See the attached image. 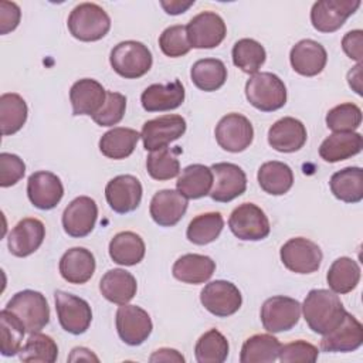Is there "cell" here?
Here are the masks:
<instances>
[{"mask_svg":"<svg viewBox=\"0 0 363 363\" xmlns=\"http://www.w3.org/2000/svg\"><path fill=\"white\" fill-rule=\"evenodd\" d=\"M308 326L319 335H326L343 319L346 309L339 296L329 289H312L302 305Z\"/></svg>","mask_w":363,"mask_h":363,"instance_id":"6da1fadb","label":"cell"},{"mask_svg":"<svg viewBox=\"0 0 363 363\" xmlns=\"http://www.w3.org/2000/svg\"><path fill=\"white\" fill-rule=\"evenodd\" d=\"M68 30L79 41H98L111 28L108 13L95 3H81L72 9L67 21Z\"/></svg>","mask_w":363,"mask_h":363,"instance_id":"7a4b0ae2","label":"cell"},{"mask_svg":"<svg viewBox=\"0 0 363 363\" xmlns=\"http://www.w3.org/2000/svg\"><path fill=\"white\" fill-rule=\"evenodd\" d=\"M245 96L254 108L272 112L286 104V86L272 72H257L245 84Z\"/></svg>","mask_w":363,"mask_h":363,"instance_id":"3957f363","label":"cell"},{"mask_svg":"<svg viewBox=\"0 0 363 363\" xmlns=\"http://www.w3.org/2000/svg\"><path fill=\"white\" fill-rule=\"evenodd\" d=\"M113 71L128 79L143 77L152 68V52L140 41H122L116 44L109 55Z\"/></svg>","mask_w":363,"mask_h":363,"instance_id":"277c9868","label":"cell"},{"mask_svg":"<svg viewBox=\"0 0 363 363\" xmlns=\"http://www.w3.org/2000/svg\"><path fill=\"white\" fill-rule=\"evenodd\" d=\"M6 309L13 312L24 325L26 332H40L50 322V308L45 296L33 289H24L11 296Z\"/></svg>","mask_w":363,"mask_h":363,"instance_id":"5b68a950","label":"cell"},{"mask_svg":"<svg viewBox=\"0 0 363 363\" xmlns=\"http://www.w3.org/2000/svg\"><path fill=\"white\" fill-rule=\"evenodd\" d=\"M231 233L242 241H259L268 237L269 220L254 203H242L235 207L228 218Z\"/></svg>","mask_w":363,"mask_h":363,"instance_id":"8992f818","label":"cell"},{"mask_svg":"<svg viewBox=\"0 0 363 363\" xmlns=\"http://www.w3.org/2000/svg\"><path fill=\"white\" fill-rule=\"evenodd\" d=\"M54 299L61 328L71 335H81L86 332L92 320L89 303L85 299L64 291H55Z\"/></svg>","mask_w":363,"mask_h":363,"instance_id":"52a82bcc","label":"cell"},{"mask_svg":"<svg viewBox=\"0 0 363 363\" xmlns=\"http://www.w3.org/2000/svg\"><path fill=\"white\" fill-rule=\"evenodd\" d=\"M279 255L282 264L295 274H312L318 271L323 258L319 245L303 237L288 240L281 247Z\"/></svg>","mask_w":363,"mask_h":363,"instance_id":"ba28073f","label":"cell"},{"mask_svg":"<svg viewBox=\"0 0 363 363\" xmlns=\"http://www.w3.org/2000/svg\"><path fill=\"white\" fill-rule=\"evenodd\" d=\"M301 303L289 296L268 298L261 306V322L265 330L278 333L292 329L301 318Z\"/></svg>","mask_w":363,"mask_h":363,"instance_id":"9c48e42d","label":"cell"},{"mask_svg":"<svg viewBox=\"0 0 363 363\" xmlns=\"http://www.w3.org/2000/svg\"><path fill=\"white\" fill-rule=\"evenodd\" d=\"M216 140L227 152L245 150L254 139V128L248 118L241 113H227L216 126Z\"/></svg>","mask_w":363,"mask_h":363,"instance_id":"30bf717a","label":"cell"},{"mask_svg":"<svg viewBox=\"0 0 363 363\" xmlns=\"http://www.w3.org/2000/svg\"><path fill=\"white\" fill-rule=\"evenodd\" d=\"M200 301L210 313L218 318H227L241 308L242 296L233 282L217 279L208 282L201 289Z\"/></svg>","mask_w":363,"mask_h":363,"instance_id":"8fae6325","label":"cell"},{"mask_svg":"<svg viewBox=\"0 0 363 363\" xmlns=\"http://www.w3.org/2000/svg\"><path fill=\"white\" fill-rule=\"evenodd\" d=\"M115 322L119 337L129 346L142 345L153 329L149 313L136 305H121L116 311Z\"/></svg>","mask_w":363,"mask_h":363,"instance_id":"7c38bea8","label":"cell"},{"mask_svg":"<svg viewBox=\"0 0 363 363\" xmlns=\"http://www.w3.org/2000/svg\"><path fill=\"white\" fill-rule=\"evenodd\" d=\"M186 31L193 48H214L225 38L227 27L217 13L203 11L189 21Z\"/></svg>","mask_w":363,"mask_h":363,"instance_id":"4fadbf2b","label":"cell"},{"mask_svg":"<svg viewBox=\"0 0 363 363\" xmlns=\"http://www.w3.org/2000/svg\"><path fill=\"white\" fill-rule=\"evenodd\" d=\"M360 7V0H320L312 6L311 23L320 33H333Z\"/></svg>","mask_w":363,"mask_h":363,"instance_id":"5bb4252c","label":"cell"},{"mask_svg":"<svg viewBox=\"0 0 363 363\" xmlns=\"http://www.w3.org/2000/svg\"><path fill=\"white\" fill-rule=\"evenodd\" d=\"M186 132V119L182 115H163L143 123L140 138L146 150L166 147Z\"/></svg>","mask_w":363,"mask_h":363,"instance_id":"9a60e30c","label":"cell"},{"mask_svg":"<svg viewBox=\"0 0 363 363\" xmlns=\"http://www.w3.org/2000/svg\"><path fill=\"white\" fill-rule=\"evenodd\" d=\"M213 172V187L210 197L218 203H228L235 197L241 196L247 189V176L244 170L228 162L214 163Z\"/></svg>","mask_w":363,"mask_h":363,"instance_id":"2e32d148","label":"cell"},{"mask_svg":"<svg viewBox=\"0 0 363 363\" xmlns=\"http://www.w3.org/2000/svg\"><path fill=\"white\" fill-rule=\"evenodd\" d=\"M142 184L132 174H119L111 179L105 187V197L109 207L119 214L136 210L142 200Z\"/></svg>","mask_w":363,"mask_h":363,"instance_id":"e0dca14e","label":"cell"},{"mask_svg":"<svg viewBox=\"0 0 363 363\" xmlns=\"http://www.w3.org/2000/svg\"><path fill=\"white\" fill-rule=\"evenodd\" d=\"M98 206L95 200L88 196H79L65 207L62 213V227L68 235L82 238L94 230Z\"/></svg>","mask_w":363,"mask_h":363,"instance_id":"ac0fdd59","label":"cell"},{"mask_svg":"<svg viewBox=\"0 0 363 363\" xmlns=\"http://www.w3.org/2000/svg\"><path fill=\"white\" fill-rule=\"evenodd\" d=\"M27 196L31 204L40 210L54 208L64 196L60 177L51 172H35L27 180Z\"/></svg>","mask_w":363,"mask_h":363,"instance_id":"d6986e66","label":"cell"},{"mask_svg":"<svg viewBox=\"0 0 363 363\" xmlns=\"http://www.w3.org/2000/svg\"><path fill=\"white\" fill-rule=\"evenodd\" d=\"M322 336L320 349L323 352H353L363 343V326L353 315L346 312L340 323Z\"/></svg>","mask_w":363,"mask_h":363,"instance_id":"ffe728a7","label":"cell"},{"mask_svg":"<svg viewBox=\"0 0 363 363\" xmlns=\"http://www.w3.org/2000/svg\"><path fill=\"white\" fill-rule=\"evenodd\" d=\"M45 238V227L41 220L27 217L20 220L9 234L7 245L14 257H28L35 252Z\"/></svg>","mask_w":363,"mask_h":363,"instance_id":"44dd1931","label":"cell"},{"mask_svg":"<svg viewBox=\"0 0 363 363\" xmlns=\"http://www.w3.org/2000/svg\"><path fill=\"white\" fill-rule=\"evenodd\" d=\"M187 199L177 190L164 189L155 193L150 200V216L160 227H173L184 216L187 210Z\"/></svg>","mask_w":363,"mask_h":363,"instance_id":"7402d4cb","label":"cell"},{"mask_svg":"<svg viewBox=\"0 0 363 363\" xmlns=\"http://www.w3.org/2000/svg\"><path fill=\"white\" fill-rule=\"evenodd\" d=\"M289 61L295 72L303 77H315L323 71L328 54L322 44L306 38L298 41L291 48Z\"/></svg>","mask_w":363,"mask_h":363,"instance_id":"603a6c76","label":"cell"},{"mask_svg":"<svg viewBox=\"0 0 363 363\" xmlns=\"http://www.w3.org/2000/svg\"><path fill=\"white\" fill-rule=\"evenodd\" d=\"M305 125L292 116H285L277 121L268 130V143L272 149L282 153L299 150L306 142Z\"/></svg>","mask_w":363,"mask_h":363,"instance_id":"cb8c5ba5","label":"cell"},{"mask_svg":"<svg viewBox=\"0 0 363 363\" xmlns=\"http://www.w3.org/2000/svg\"><path fill=\"white\" fill-rule=\"evenodd\" d=\"M105 98H106V91L95 79L82 78L74 82V85L69 89L72 115L94 116L102 108Z\"/></svg>","mask_w":363,"mask_h":363,"instance_id":"d4e9b609","label":"cell"},{"mask_svg":"<svg viewBox=\"0 0 363 363\" xmlns=\"http://www.w3.org/2000/svg\"><path fill=\"white\" fill-rule=\"evenodd\" d=\"M184 101V86L179 79L169 84H152L140 95V102L147 112H163L179 108Z\"/></svg>","mask_w":363,"mask_h":363,"instance_id":"484cf974","label":"cell"},{"mask_svg":"<svg viewBox=\"0 0 363 363\" xmlns=\"http://www.w3.org/2000/svg\"><path fill=\"white\" fill-rule=\"evenodd\" d=\"M95 257L84 247H74L60 259V274L69 284H85L95 272Z\"/></svg>","mask_w":363,"mask_h":363,"instance_id":"4316f807","label":"cell"},{"mask_svg":"<svg viewBox=\"0 0 363 363\" xmlns=\"http://www.w3.org/2000/svg\"><path fill=\"white\" fill-rule=\"evenodd\" d=\"M99 291L109 302L116 305H125L136 295L138 284L130 272L115 268L104 274L99 282Z\"/></svg>","mask_w":363,"mask_h":363,"instance_id":"83f0119b","label":"cell"},{"mask_svg":"<svg viewBox=\"0 0 363 363\" xmlns=\"http://www.w3.org/2000/svg\"><path fill=\"white\" fill-rule=\"evenodd\" d=\"M216 271V262L201 254H184L176 259L172 274L176 279L184 284H203L207 282Z\"/></svg>","mask_w":363,"mask_h":363,"instance_id":"f1b7e54d","label":"cell"},{"mask_svg":"<svg viewBox=\"0 0 363 363\" xmlns=\"http://www.w3.org/2000/svg\"><path fill=\"white\" fill-rule=\"evenodd\" d=\"M363 138L357 132H333L319 146V156L329 163L346 160L362 152Z\"/></svg>","mask_w":363,"mask_h":363,"instance_id":"f546056e","label":"cell"},{"mask_svg":"<svg viewBox=\"0 0 363 363\" xmlns=\"http://www.w3.org/2000/svg\"><path fill=\"white\" fill-rule=\"evenodd\" d=\"M145 241L133 231H121L109 242V257L113 262L125 267L139 264L145 257Z\"/></svg>","mask_w":363,"mask_h":363,"instance_id":"4dcf8cb0","label":"cell"},{"mask_svg":"<svg viewBox=\"0 0 363 363\" xmlns=\"http://www.w3.org/2000/svg\"><path fill=\"white\" fill-rule=\"evenodd\" d=\"M177 191L186 199H201L210 194L213 187V172L211 167L194 163L182 170L176 182Z\"/></svg>","mask_w":363,"mask_h":363,"instance_id":"1f68e13d","label":"cell"},{"mask_svg":"<svg viewBox=\"0 0 363 363\" xmlns=\"http://www.w3.org/2000/svg\"><path fill=\"white\" fill-rule=\"evenodd\" d=\"M139 139L140 133L132 128H113L99 139V150L109 159H125L133 153Z\"/></svg>","mask_w":363,"mask_h":363,"instance_id":"d6a6232c","label":"cell"},{"mask_svg":"<svg viewBox=\"0 0 363 363\" xmlns=\"http://www.w3.org/2000/svg\"><path fill=\"white\" fill-rule=\"evenodd\" d=\"M257 179L261 189L272 196H282L288 193L294 184L292 169L286 163L278 160L261 164Z\"/></svg>","mask_w":363,"mask_h":363,"instance_id":"836d02e7","label":"cell"},{"mask_svg":"<svg viewBox=\"0 0 363 363\" xmlns=\"http://www.w3.org/2000/svg\"><path fill=\"white\" fill-rule=\"evenodd\" d=\"M330 191L345 203H359L363 199V170L357 166L345 167L330 177Z\"/></svg>","mask_w":363,"mask_h":363,"instance_id":"e575fe53","label":"cell"},{"mask_svg":"<svg viewBox=\"0 0 363 363\" xmlns=\"http://www.w3.org/2000/svg\"><path fill=\"white\" fill-rule=\"evenodd\" d=\"M279 340L268 333H258L248 337L241 347V363H271L278 359Z\"/></svg>","mask_w":363,"mask_h":363,"instance_id":"d590c367","label":"cell"},{"mask_svg":"<svg viewBox=\"0 0 363 363\" xmlns=\"http://www.w3.org/2000/svg\"><path fill=\"white\" fill-rule=\"evenodd\" d=\"M190 77L199 89L213 92L224 85L227 79V68L221 60L204 58L193 64Z\"/></svg>","mask_w":363,"mask_h":363,"instance_id":"8d00e7d4","label":"cell"},{"mask_svg":"<svg viewBox=\"0 0 363 363\" xmlns=\"http://www.w3.org/2000/svg\"><path fill=\"white\" fill-rule=\"evenodd\" d=\"M28 108L23 96L7 92L0 96V128L1 135L9 136L18 132L27 121Z\"/></svg>","mask_w":363,"mask_h":363,"instance_id":"74e56055","label":"cell"},{"mask_svg":"<svg viewBox=\"0 0 363 363\" xmlns=\"http://www.w3.org/2000/svg\"><path fill=\"white\" fill-rule=\"evenodd\" d=\"M326 281L335 294H349L360 281V267L353 258L340 257L332 262Z\"/></svg>","mask_w":363,"mask_h":363,"instance_id":"f35d334b","label":"cell"},{"mask_svg":"<svg viewBox=\"0 0 363 363\" xmlns=\"http://www.w3.org/2000/svg\"><path fill=\"white\" fill-rule=\"evenodd\" d=\"M224 227L223 216L218 211H210L196 216L187 227V240L196 245H206L213 242Z\"/></svg>","mask_w":363,"mask_h":363,"instance_id":"ab89813d","label":"cell"},{"mask_svg":"<svg viewBox=\"0 0 363 363\" xmlns=\"http://www.w3.org/2000/svg\"><path fill=\"white\" fill-rule=\"evenodd\" d=\"M228 340L217 329L201 335L194 346V356L199 363H223L228 356Z\"/></svg>","mask_w":363,"mask_h":363,"instance_id":"60d3db41","label":"cell"},{"mask_svg":"<svg viewBox=\"0 0 363 363\" xmlns=\"http://www.w3.org/2000/svg\"><path fill=\"white\" fill-rule=\"evenodd\" d=\"M21 362H41L54 363L58 357V346L54 339L48 335L34 332L30 333L28 339L18 352Z\"/></svg>","mask_w":363,"mask_h":363,"instance_id":"b9f144b4","label":"cell"},{"mask_svg":"<svg viewBox=\"0 0 363 363\" xmlns=\"http://www.w3.org/2000/svg\"><path fill=\"white\" fill-rule=\"evenodd\" d=\"M233 62L247 74H257L267 58L265 48L252 38H241L233 47Z\"/></svg>","mask_w":363,"mask_h":363,"instance_id":"7bdbcfd3","label":"cell"},{"mask_svg":"<svg viewBox=\"0 0 363 363\" xmlns=\"http://www.w3.org/2000/svg\"><path fill=\"white\" fill-rule=\"evenodd\" d=\"M26 328L9 309L0 312V350L3 356H14L21 350Z\"/></svg>","mask_w":363,"mask_h":363,"instance_id":"ee69618b","label":"cell"},{"mask_svg":"<svg viewBox=\"0 0 363 363\" xmlns=\"http://www.w3.org/2000/svg\"><path fill=\"white\" fill-rule=\"evenodd\" d=\"M180 149L162 147L149 153L146 159V169L155 180H170L180 173V163L177 159Z\"/></svg>","mask_w":363,"mask_h":363,"instance_id":"f6af8a7d","label":"cell"},{"mask_svg":"<svg viewBox=\"0 0 363 363\" xmlns=\"http://www.w3.org/2000/svg\"><path fill=\"white\" fill-rule=\"evenodd\" d=\"M362 123V111L356 104L336 105L326 113V126L333 132H354Z\"/></svg>","mask_w":363,"mask_h":363,"instance_id":"bcb514c9","label":"cell"},{"mask_svg":"<svg viewBox=\"0 0 363 363\" xmlns=\"http://www.w3.org/2000/svg\"><path fill=\"white\" fill-rule=\"evenodd\" d=\"M159 47L164 55L172 58L186 55L191 48L187 38L186 26L177 24L163 30L159 37Z\"/></svg>","mask_w":363,"mask_h":363,"instance_id":"7dc6e473","label":"cell"},{"mask_svg":"<svg viewBox=\"0 0 363 363\" xmlns=\"http://www.w3.org/2000/svg\"><path fill=\"white\" fill-rule=\"evenodd\" d=\"M126 111V96L108 91L102 108L92 116L94 122L99 126H113L119 123Z\"/></svg>","mask_w":363,"mask_h":363,"instance_id":"c3c4849f","label":"cell"},{"mask_svg":"<svg viewBox=\"0 0 363 363\" xmlns=\"http://www.w3.org/2000/svg\"><path fill=\"white\" fill-rule=\"evenodd\" d=\"M319 356V350L315 345L306 342V340H295L291 343H286L281 346L278 359L281 362L289 363V362H316Z\"/></svg>","mask_w":363,"mask_h":363,"instance_id":"681fc988","label":"cell"},{"mask_svg":"<svg viewBox=\"0 0 363 363\" xmlns=\"http://www.w3.org/2000/svg\"><path fill=\"white\" fill-rule=\"evenodd\" d=\"M26 164L17 155L3 152L0 153V186L10 187L23 179Z\"/></svg>","mask_w":363,"mask_h":363,"instance_id":"f907efd6","label":"cell"},{"mask_svg":"<svg viewBox=\"0 0 363 363\" xmlns=\"http://www.w3.org/2000/svg\"><path fill=\"white\" fill-rule=\"evenodd\" d=\"M20 7L13 1H0V33L7 34L13 31L20 23Z\"/></svg>","mask_w":363,"mask_h":363,"instance_id":"816d5d0a","label":"cell"},{"mask_svg":"<svg viewBox=\"0 0 363 363\" xmlns=\"http://www.w3.org/2000/svg\"><path fill=\"white\" fill-rule=\"evenodd\" d=\"M363 31L362 30H352L345 34L342 38V48L345 54L357 61V64H362V55H363Z\"/></svg>","mask_w":363,"mask_h":363,"instance_id":"f5cc1de1","label":"cell"},{"mask_svg":"<svg viewBox=\"0 0 363 363\" xmlns=\"http://www.w3.org/2000/svg\"><path fill=\"white\" fill-rule=\"evenodd\" d=\"M149 362H152V363H155V362H179V363H183L184 357L176 349L162 347V349H157L156 352L152 353V356L149 357Z\"/></svg>","mask_w":363,"mask_h":363,"instance_id":"db71d44e","label":"cell"},{"mask_svg":"<svg viewBox=\"0 0 363 363\" xmlns=\"http://www.w3.org/2000/svg\"><path fill=\"white\" fill-rule=\"evenodd\" d=\"M162 7L164 9V11L167 14L176 16V14H182L184 13L190 6L194 4V0H189V1H180V0H170V1H160Z\"/></svg>","mask_w":363,"mask_h":363,"instance_id":"11a10c76","label":"cell"},{"mask_svg":"<svg viewBox=\"0 0 363 363\" xmlns=\"http://www.w3.org/2000/svg\"><path fill=\"white\" fill-rule=\"evenodd\" d=\"M69 362H78V360H86V362H98V357L86 347H74L69 357H68Z\"/></svg>","mask_w":363,"mask_h":363,"instance_id":"9f6ffc18","label":"cell"},{"mask_svg":"<svg viewBox=\"0 0 363 363\" xmlns=\"http://www.w3.org/2000/svg\"><path fill=\"white\" fill-rule=\"evenodd\" d=\"M360 78H362V64H357L353 67L349 74H347V82L349 85L356 91V94L362 95V85H360Z\"/></svg>","mask_w":363,"mask_h":363,"instance_id":"6f0895ef","label":"cell"}]
</instances>
